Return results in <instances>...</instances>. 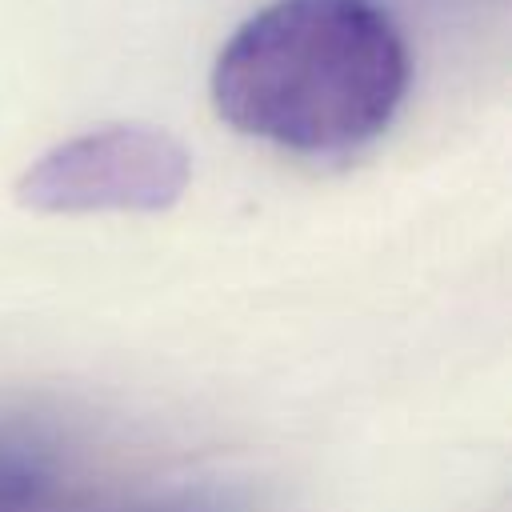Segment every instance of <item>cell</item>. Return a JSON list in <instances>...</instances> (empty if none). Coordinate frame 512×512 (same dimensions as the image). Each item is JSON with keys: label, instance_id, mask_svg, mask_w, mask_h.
Instances as JSON below:
<instances>
[{"label": "cell", "instance_id": "cell-3", "mask_svg": "<svg viewBox=\"0 0 512 512\" xmlns=\"http://www.w3.org/2000/svg\"><path fill=\"white\" fill-rule=\"evenodd\" d=\"M64 488V440L44 420L0 416V512H60Z\"/></svg>", "mask_w": 512, "mask_h": 512}, {"label": "cell", "instance_id": "cell-2", "mask_svg": "<svg viewBox=\"0 0 512 512\" xmlns=\"http://www.w3.org/2000/svg\"><path fill=\"white\" fill-rule=\"evenodd\" d=\"M192 180L188 148L152 124H104L60 140L16 184L32 212H164Z\"/></svg>", "mask_w": 512, "mask_h": 512}, {"label": "cell", "instance_id": "cell-4", "mask_svg": "<svg viewBox=\"0 0 512 512\" xmlns=\"http://www.w3.org/2000/svg\"><path fill=\"white\" fill-rule=\"evenodd\" d=\"M120 512H208L200 504H140V508H120Z\"/></svg>", "mask_w": 512, "mask_h": 512}, {"label": "cell", "instance_id": "cell-1", "mask_svg": "<svg viewBox=\"0 0 512 512\" xmlns=\"http://www.w3.org/2000/svg\"><path fill=\"white\" fill-rule=\"evenodd\" d=\"M412 60L372 0H272L216 52L212 104L236 132L300 156H344L400 112Z\"/></svg>", "mask_w": 512, "mask_h": 512}]
</instances>
